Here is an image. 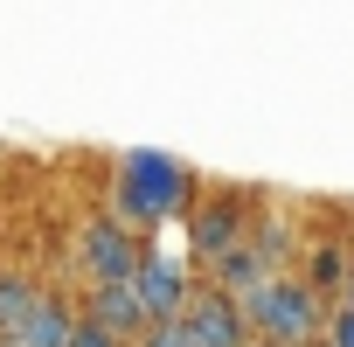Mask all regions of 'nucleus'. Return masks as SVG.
<instances>
[{"label":"nucleus","mask_w":354,"mask_h":347,"mask_svg":"<svg viewBox=\"0 0 354 347\" xmlns=\"http://www.w3.org/2000/svg\"><path fill=\"white\" fill-rule=\"evenodd\" d=\"M84 319H91V326H104L118 347H139V333H146V306H139V292H132V285H91Z\"/></svg>","instance_id":"0eeeda50"},{"label":"nucleus","mask_w":354,"mask_h":347,"mask_svg":"<svg viewBox=\"0 0 354 347\" xmlns=\"http://www.w3.org/2000/svg\"><path fill=\"white\" fill-rule=\"evenodd\" d=\"M49 292L35 285V278H21V271H0V347H8L21 326H28V312L42 306Z\"/></svg>","instance_id":"1a4fd4ad"},{"label":"nucleus","mask_w":354,"mask_h":347,"mask_svg":"<svg viewBox=\"0 0 354 347\" xmlns=\"http://www.w3.org/2000/svg\"><path fill=\"white\" fill-rule=\"evenodd\" d=\"M77 319H84V312H70V299H56V292H49V299H42V306L28 312V326H21V333H15L8 347H70Z\"/></svg>","instance_id":"6e6552de"},{"label":"nucleus","mask_w":354,"mask_h":347,"mask_svg":"<svg viewBox=\"0 0 354 347\" xmlns=\"http://www.w3.org/2000/svg\"><path fill=\"white\" fill-rule=\"evenodd\" d=\"M139 229H125L118 216H91L84 229H77V257H84V278L91 285H132V271H139Z\"/></svg>","instance_id":"7ed1b4c3"},{"label":"nucleus","mask_w":354,"mask_h":347,"mask_svg":"<svg viewBox=\"0 0 354 347\" xmlns=\"http://www.w3.org/2000/svg\"><path fill=\"white\" fill-rule=\"evenodd\" d=\"M347 264H354V257H347L340 243H319V250H306V271H299V278L326 299V292H347Z\"/></svg>","instance_id":"9d476101"},{"label":"nucleus","mask_w":354,"mask_h":347,"mask_svg":"<svg viewBox=\"0 0 354 347\" xmlns=\"http://www.w3.org/2000/svg\"><path fill=\"white\" fill-rule=\"evenodd\" d=\"M236 243H250V229H243V202L216 195V202H195V209H188V271H209V264L230 257Z\"/></svg>","instance_id":"423d86ee"},{"label":"nucleus","mask_w":354,"mask_h":347,"mask_svg":"<svg viewBox=\"0 0 354 347\" xmlns=\"http://www.w3.org/2000/svg\"><path fill=\"white\" fill-rule=\"evenodd\" d=\"M132 292H139V306H146V326H167V319H181V312H188L195 271H188V257H174V250H139Z\"/></svg>","instance_id":"20e7f679"},{"label":"nucleus","mask_w":354,"mask_h":347,"mask_svg":"<svg viewBox=\"0 0 354 347\" xmlns=\"http://www.w3.org/2000/svg\"><path fill=\"white\" fill-rule=\"evenodd\" d=\"M243 312H250V340H264V347H319L326 340V299L299 271L264 278V292L243 299Z\"/></svg>","instance_id":"f03ea898"},{"label":"nucleus","mask_w":354,"mask_h":347,"mask_svg":"<svg viewBox=\"0 0 354 347\" xmlns=\"http://www.w3.org/2000/svg\"><path fill=\"white\" fill-rule=\"evenodd\" d=\"M319 347H354V312L340 306V312H326V340Z\"/></svg>","instance_id":"f8f14e48"},{"label":"nucleus","mask_w":354,"mask_h":347,"mask_svg":"<svg viewBox=\"0 0 354 347\" xmlns=\"http://www.w3.org/2000/svg\"><path fill=\"white\" fill-rule=\"evenodd\" d=\"M139 347H195V340H188V326H181V319H167V326H146V333H139Z\"/></svg>","instance_id":"9b49d317"},{"label":"nucleus","mask_w":354,"mask_h":347,"mask_svg":"<svg viewBox=\"0 0 354 347\" xmlns=\"http://www.w3.org/2000/svg\"><path fill=\"white\" fill-rule=\"evenodd\" d=\"M340 306H347V312H354V264H347V292H340Z\"/></svg>","instance_id":"4468645a"},{"label":"nucleus","mask_w":354,"mask_h":347,"mask_svg":"<svg viewBox=\"0 0 354 347\" xmlns=\"http://www.w3.org/2000/svg\"><path fill=\"white\" fill-rule=\"evenodd\" d=\"M202 181L174 160V153H153V146H132L118 153V174H111V216L125 229H153V223H188Z\"/></svg>","instance_id":"f257e3e1"},{"label":"nucleus","mask_w":354,"mask_h":347,"mask_svg":"<svg viewBox=\"0 0 354 347\" xmlns=\"http://www.w3.org/2000/svg\"><path fill=\"white\" fill-rule=\"evenodd\" d=\"M181 326H188V340H195V347H250V312H243L230 292H216L209 278H195Z\"/></svg>","instance_id":"39448f33"},{"label":"nucleus","mask_w":354,"mask_h":347,"mask_svg":"<svg viewBox=\"0 0 354 347\" xmlns=\"http://www.w3.org/2000/svg\"><path fill=\"white\" fill-rule=\"evenodd\" d=\"M70 347H118L104 326H91V319H77V333H70Z\"/></svg>","instance_id":"ddd939ff"}]
</instances>
